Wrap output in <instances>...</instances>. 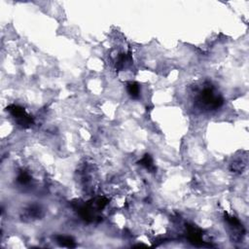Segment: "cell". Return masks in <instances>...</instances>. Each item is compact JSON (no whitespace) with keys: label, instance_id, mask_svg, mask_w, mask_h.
<instances>
[{"label":"cell","instance_id":"obj_1","mask_svg":"<svg viewBox=\"0 0 249 249\" xmlns=\"http://www.w3.org/2000/svg\"><path fill=\"white\" fill-rule=\"evenodd\" d=\"M128 93H130L132 96H137L138 87L135 84H130L128 85Z\"/></svg>","mask_w":249,"mask_h":249}]
</instances>
